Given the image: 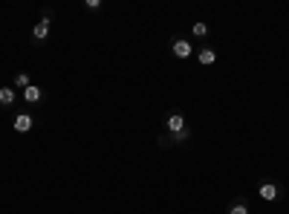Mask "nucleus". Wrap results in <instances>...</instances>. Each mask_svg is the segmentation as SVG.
I'll return each mask as SVG.
<instances>
[{
    "instance_id": "f257e3e1",
    "label": "nucleus",
    "mask_w": 289,
    "mask_h": 214,
    "mask_svg": "<svg viewBox=\"0 0 289 214\" xmlns=\"http://www.w3.org/2000/svg\"><path fill=\"white\" fill-rule=\"evenodd\" d=\"M165 130L174 133V136H179V133L185 130V116H182L179 110H171V113L165 116Z\"/></svg>"
},
{
    "instance_id": "f03ea898",
    "label": "nucleus",
    "mask_w": 289,
    "mask_h": 214,
    "mask_svg": "<svg viewBox=\"0 0 289 214\" xmlns=\"http://www.w3.org/2000/svg\"><path fill=\"white\" fill-rule=\"evenodd\" d=\"M257 194H260V200L272 203V200H278V194H281V191H278V185H275V183H269V180H266V183L257 185Z\"/></svg>"
},
{
    "instance_id": "7ed1b4c3",
    "label": "nucleus",
    "mask_w": 289,
    "mask_h": 214,
    "mask_svg": "<svg viewBox=\"0 0 289 214\" xmlns=\"http://www.w3.org/2000/svg\"><path fill=\"white\" fill-rule=\"evenodd\" d=\"M32 124H35V119L29 113H18V116H15V130H18V133H29Z\"/></svg>"
},
{
    "instance_id": "20e7f679",
    "label": "nucleus",
    "mask_w": 289,
    "mask_h": 214,
    "mask_svg": "<svg viewBox=\"0 0 289 214\" xmlns=\"http://www.w3.org/2000/svg\"><path fill=\"white\" fill-rule=\"evenodd\" d=\"M174 55H177V58H188V55H191V41L177 38V41H174Z\"/></svg>"
},
{
    "instance_id": "39448f33",
    "label": "nucleus",
    "mask_w": 289,
    "mask_h": 214,
    "mask_svg": "<svg viewBox=\"0 0 289 214\" xmlns=\"http://www.w3.org/2000/svg\"><path fill=\"white\" fill-rule=\"evenodd\" d=\"M21 95H23V98H26L29 104H35V101H41V95H44V90H41V87H35V84H29L26 90H21Z\"/></svg>"
},
{
    "instance_id": "423d86ee",
    "label": "nucleus",
    "mask_w": 289,
    "mask_h": 214,
    "mask_svg": "<svg viewBox=\"0 0 289 214\" xmlns=\"http://www.w3.org/2000/svg\"><path fill=\"white\" fill-rule=\"evenodd\" d=\"M32 35L38 38V41H44V38L49 35V18H44V21H38V24H35V29H32Z\"/></svg>"
},
{
    "instance_id": "0eeeda50",
    "label": "nucleus",
    "mask_w": 289,
    "mask_h": 214,
    "mask_svg": "<svg viewBox=\"0 0 289 214\" xmlns=\"http://www.w3.org/2000/svg\"><path fill=\"white\" fill-rule=\"evenodd\" d=\"M197 58H200V64H205V67H208V64L217 61V52H214L211 47H205V49H200V55H197Z\"/></svg>"
},
{
    "instance_id": "6e6552de",
    "label": "nucleus",
    "mask_w": 289,
    "mask_h": 214,
    "mask_svg": "<svg viewBox=\"0 0 289 214\" xmlns=\"http://www.w3.org/2000/svg\"><path fill=\"white\" fill-rule=\"evenodd\" d=\"M12 101H15V90H12V87H0V104L9 107Z\"/></svg>"
},
{
    "instance_id": "1a4fd4ad",
    "label": "nucleus",
    "mask_w": 289,
    "mask_h": 214,
    "mask_svg": "<svg viewBox=\"0 0 289 214\" xmlns=\"http://www.w3.org/2000/svg\"><path fill=\"white\" fill-rule=\"evenodd\" d=\"M15 84H18L21 90H26V87H29L32 81H29V75H26V72H18V75H15Z\"/></svg>"
},
{
    "instance_id": "9d476101",
    "label": "nucleus",
    "mask_w": 289,
    "mask_h": 214,
    "mask_svg": "<svg viewBox=\"0 0 289 214\" xmlns=\"http://www.w3.org/2000/svg\"><path fill=\"white\" fill-rule=\"evenodd\" d=\"M191 32H194V38H205V35H208V26H205V24H194Z\"/></svg>"
},
{
    "instance_id": "9b49d317",
    "label": "nucleus",
    "mask_w": 289,
    "mask_h": 214,
    "mask_svg": "<svg viewBox=\"0 0 289 214\" xmlns=\"http://www.w3.org/2000/svg\"><path fill=\"white\" fill-rule=\"evenodd\" d=\"M228 214H249V209H246V203H234V206L228 209Z\"/></svg>"
},
{
    "instance_id": "f8f14e48",
    "label": "nucleus",
    "mask_w": 289,
    "mask_h": 214,
    "mask_svg": "<svg viewBox=\"0 0 289 214\" xmlns=\"http://www.w3.org/2000/svg\"><path fill=\"white\" fill-rule=\"evenodd\" d=\"M87 9H101V0H87Z\"/></svg>"
}]
</instances>
